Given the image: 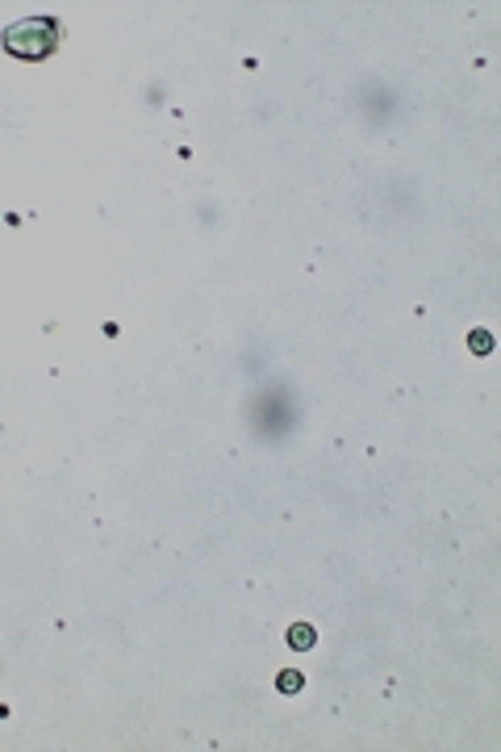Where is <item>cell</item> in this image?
Here are the masks:
<instances>
[{
	"mask_svg": "<svg viewBox=\"0 0 501 752\" xmlns=\"http://www.w3.org/2000/svg\"><path fill=\"white\" fill-rule=\"evenodd\" d=\"M59 46V21L50 17H26L4 30V50L17 59H46Z\"/></svg>",
	"mask_w": 501,
	"mask_h": 752,
	"instance_id": "6da1fadb",
	"label": "cell"
},
{
	"mask_svg": "<svg viewBox=\"0 0 501 752\" xmlns=\"http://www.w3.org/2000/svg\"><path fill=\"white\" fill-rule=\"evenodd\" d=\"M313 644H318V631H313L309 623H293V627H289V648L293 652H309Z\"/></svg>",
	"mask_w": 501,
	"mask_h": 752,
	"instance_id": "7a4b0ae2",
	"label": "cell"
},
{
	"mask_svg": "<svg viewBox=\"0 0 501 752\" xmlns=\"http://www.w3.org/2000/svg\"><path fill=\"white\" fill-rule=\"evenodd\" d=\"M301 685H305V677H301L297 669H284V673L276 677V689H280V694H297Z\"/></svg>",
	"mask_w": 501,
	"mask_h": 752,
	"instance_id": "3957f363",
	"label": "cell"
},
{
	"mask_svg": "<svg viewBox=\"0 0 501 752\" xmlns=\"http://www.w3.org/2000/svg\"><path fill=\"white\" fill-rule=\"evenodd\" d=\"M472 351H476V355H489V351H493V335H489V331H472Z\"/></svg>",
	"mask_w": 501,
	"mask_h": 752,
	"instance_id": "277c9868",
	"label": "cell"
}]
</instances>
